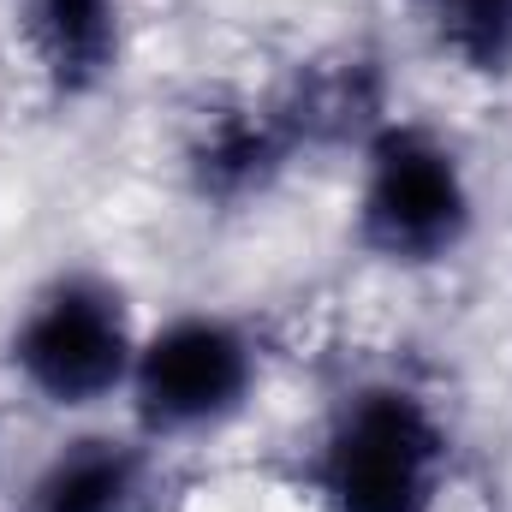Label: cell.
I'll return each instance as SVG.
<instances>
[{
	"instance_id": "cell-8",
	"label": "cell",
	"mask_w": 512,
	"mask_h": 512,
	"mask_svg": "<svg viewBox=\"0 0 512 512\" xmlns=\"http://www.w3.org/2000/svg\"><path fill=\"white\" fill-rule=\"evenodd\" d=\"M149 447L126 435L66 441L24 489V512H143Z\"/></svg>"
},
{
	"instance_id": "cell-10",
	"label": "cell",
	"mask_w": 512,
	"mask_h": 512,
	"mask_svg": "<svg viewBox=\"0 0 512 512\" xmlns=\"http://www.w3.org/2000/svg\"><path fill=\"white\" fill-rule=\"evenodd\" d=\"M417 6H429V0H417Z\"/></svg>"
},
{
	"instance_id": "cell-9",
	"label": "cell",
	"mask_w": 512,
	"mask_h": 512,
	"mask_svg": "<svg viewBox=\"0 0 512 512\" xmlns=\"http://www.w3.org/2000/svg\"><path fill=\"white\" fill-rule=\"evenodd\" d=\"M429 24L471 78H512V0H429Z\"/></svg>"
},
{
	"instance_id": "cell-6",
	"label": "cell",
	"mask_w": 512,
	"mask_h": 512,
	"mask_svg": "<svg viewBox=\"0 0 512 512\" xmlns=\"http://www.w3.org/2000/svg\"><path fill=\"white\" fill-rule=\"evenodd\" d=\"M18 42L60 102H90L120 78L126 18L120 0H12Z\"/></svg>"
},
{
	"instance_id": "cell-3",
	"label": "cell",
	"mask_w": 512,
	"mask_h": 512,
	"mask_svg": "<svg viewBox=\"0 0 512 512\" xmlns=\"http://www.w3.org/2000/svg\"><path fill=\"white\" fill-rule=\"evenodd\" d=\"M137 346L143 334L126 292L96 268H66L18 310L6 334V364L48 411H96L126 393Z\"/></svg>"
},
{
	"instance_id": "cell-5",
	"label": "cell",
	"mask_w": 512,
	"mask_h": 512,
	"mask_svg": "<svg viewBox=\"0 0 512 512\" xmlns=\"http://www.w3.org/2000/svg\"><path fill=\"white\" fill-rule=\"evenodd\" d=\"M298 155H304V143H298V131H292L286 108L274 96L221 102V108H203L191 120L185 149H179V173H185L197 203L251 209L292 173Z\"/></svg>"
},
{
	"instance_id": "cell-4",
	"label": "cell",
	"mask_w": 512,
	"mask_h": 512,
	"mask_svg": "<svg viewBox=\"0 0 512 512\" xmlns=\"http://www.w3.org/2000/svg\"><path fill=\"white\" fill-rule=\"evenodd\" d=\"M256 382H262V352L251 328L215 310H185L143 334L126 405L137 435L161 447L227 429L256 399Z\"/></svg>"
},
{
	"instance_id": "cell-7",
	"label": "cell",
	"mask_w": 512,
	"mask_h": 512,
	"mask_svg": "<svg viewBox=\"0 0 512 512\" xmlns=\"http://www.w3.org/2000/svg\"><path fill=\"white\" fill-rule=\"evenodd\" d=\"M274 102L286 108V120L298 131L304 149H334V143H364L387 120V90L382 66L370 54H334V60H310L298 66Z\"/></svg>"
},
{
	"instance_id": "cell-2",
	"label": "cell",
	"mask_w": 512,
	"mask_h": 512,
	"mask_svg": "<svg viewBox=\"0 0 512 512\" xmlns=\"http://www.w3.org/2000/svg\"><path fill=\"white\" fill-rule=\"evenodd\" d=\"M447 471L453 435L435 399L405 382H364L334 405L310 483L328 512H435Z\"/></svg>"
},
{
	"instance_id": "cell-1",
	"label": "cell",
	"mask_w": 512,
	"mask_h": 512,
	"mask_svg": "<svg viewBox=\"0 0 512 512\" xmlns=\"http://www.w3.org/2000/svg\"><path fill=\"white\" fill-rule=\"evenodd\" d=\"M477 227V185L465 155L423 120L387 114L358 143L352 239L382 268H441Z\"/></svg>"
}]
</instances>
